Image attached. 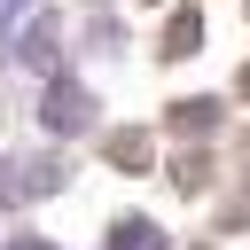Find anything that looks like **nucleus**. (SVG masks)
Returning a JSON list of instances; mask_svg holds the SVG:
<instances>
[{
	"label": "nucleus",
	"instance_id": "1",
	"mask_svg": "<svg viewBox=\"0 0 250 250\" xmlns=\"http://www.w3.org/2000/svg\"><path fill=\"white\" fill-rule=\"evenodd\" d=\"M78 117H86V94H78V86H55V94H47V125H55V133H78Z\"/></svg>",
	"mask_w": 250,
	"mask_h": 250
},
{
	"label": "nucleus",
	"instance_id": "2",
	"mask_svg": "<svg viewBox=\"0 0 250 250\" xmlns=\"http://www.w3.org/2000/svg\"><path fill=\"white\" fill-rule=\"evenodd\" d=\"M117 250H156V234H148V227L133 219V227H117Z\"/></svg>",
	"mask_w": 250,
	"mask_h": 250
}]
</instances>
